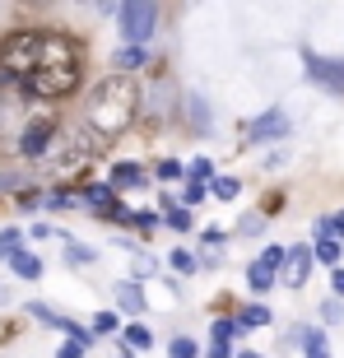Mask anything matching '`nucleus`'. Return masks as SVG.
<instances>
[{
  "label": "nucleus",
  "instance_id": "obj_26",
  "mask_svg": "<svg viewBox=\"0 0 344 358\" xmlns=\"http://www.w3.org/2000/svg\"><path fill=\"white\" fill-rule=\"evenodd\" d=\"M70 261H75V266H80V261H93V252H89V247H75V242H70Z\"/></svg>",
  "mask_w": 344,
  "mask_h": 358
},
{
  "label": "nucleus",
  "instance_id": "obj_11",
  "mask_svg": "<svg viewBox=\"0 0 344 358\" xmlns=\"http://www.w3.org/2000/svg\"><path fill=\"white\" fill-rule=\"evenodd\" d=\"M112 186H117V191H135V186H145V173H140L135 163H117V168H112Z\"/></svg>",
  "mask_w": 344,
  "mask_h": 358
},
{
  "label": "nucleus",
  "instance_id": "obj_24",
  "mask_svg": "<svg viewBox=\"0 0 344 358\" xmlns=\"http://www.w3.org/2000/svg\"><path fill=\"white\" fill-rule=\"evenodd\" d=\"M14 247H19V233H14V228H5V233H0V261H5V256H14Z\"/></svg>",
  "mask_w": 344,
  "mask_h": 358
},
{
  "label": "nucleus",
  "instance_id": "obj_9",
  "mask_svg": "<svg viewBox=\"0 0 344 358\" xmlns=\"http://www.w3.org/2000/svg\"><path fill=\"white\" fill-rule=\"evenodd\" d=\"M279 135H289V117H284L279 107H270L261 121H252V140H256V145H265V140H279Z\"/></svg>",
  "mask_w": 344,
  "mask_h": 358
},
{
  "label": "nucleus",
  "instance_id": "obj_35",
  "mask_svg": "<svg viewBox=\"0 0 344 358\" xmlns=\"http://www.w3.org/2000/svg\"><path fill=\"white\" fill-rule=\"evenodd\" d=\"M0 303H5V289H0Z\"/></svg>",
  "mask_w": 344,
  "mask_h": 358
},
{
  "label": "nucleus",
  "instance_id": "obj_2",
  "mask_svg": "<svg viewBox=\"0 0 344 358\" xmlns=\"http://www.w3.org/2000/svg\"><path fill=\"white\" fill-rule=\"evenodd\" d=\"M80 75H84L80 42L66 38V33H47L42 38V66L24 84V93H33V98H66V93L80 89Z\"/></svg>",
  "mask_w": 344,
  "mask_h": 358
},
{
  "label": "nucleus",
  "instance_id": "obj_28",
  "mask_svg": "<svg viewBox=\"0 0 344 358\" xmlns=\"http://www.w3.org/2000/svg\"><path fill=\"white\" fill-rule=\"evenodd\" d=\"M80 354H84V340H70V345L61 349V354H56V358H80Z\"/></svg>",
  "mask_w": 344,
  "mask_h": 358
},
{
  "label": "nucleus",
  "instance_id": "obj_14",
  "mask_svg": "<svg viewBox=\"0 0 344 358\" xmlns=\"http://www.w3.org/2000/svg\"><path fill=\"white\" fill-rule=\"evenodd\" d=\"M145 66V52L140 47H126V52H117V75H131V70Z\"/></svg>",
  "mask_w": 344,
  "mask_h": 358
},
{
  "label": "nucleus",
  "instance_id": "obj_4",
  "mask_svg": "<svg viewBox=\"0 0 344 358\" xmlns=\"http://www.w3.org/2000/svg\"><path fill=\"white\" fill-rule=\"evenodd\" d=\"M117 24H121V38L140 47L145 38H154V24H159V5H149V0H126L117 5Z\"/></svg>",
  "mask_w": 344,
  "mask_h": 358
},
{
  "label": "nucleus",
  "instance_id": "obj_31",
  "mask_svg": "<svg viewBox=\"0 0 344 358\" xmlns=\"http://www.w3.org/2000/svg\"><path fill=\"white\" fill-rule=\"evenodd\" d=\"M331 289H335V298H344V270H335V275H331Z\"/></svg>",
  "mask_w": 344,
  "mask_h": 358
},
{
  "label": "nucleus",
  "instance_id": "obj_6",
  "mask_svg": "<svg viewBox=\"0 0 344 358\" xmlns=\"http://www.w3.org/2000/svg\"><path fill=\"white\" fill-rule=\"evenodd\" d=\"M284 261H289V247H265V256H256L252 270H247V284H252L256 293L270 289V284L284 275Z\"/></svg>",
  "mask_w": 344,
  "mask_h": 358
},
{
  "label": "nucleus",
  "instance_id": "obj_21",
  "mask_svg": "<svg viewBox=\"0 0 344 358\" xmlns=\"http://www.w3.org/2000/svg\"><path fill=\"white\" fill-rule=\"evenodd\" d=\"M238 191H242V186H238V177H219V182H214V196H219V200H233Z\"/></svg>",
  "mask_w": 344,
  "mask_h": 358
},
{
  "label": "nucleus",
  "instance_id": "obj_25",
  "mask_svg": "<svg viewBox=\"0 0 344 358\" xmlns=\"http://www.w3.org/2000/svg\"><path fill=\"white\" fill-rule=\"evenodd\" d=\"M159 177H163V182H172V177H182V168H177L172 159H163V163H159Z\"/></svg>",
  "mask_w": 344,
  "mask_h": 358
},
{
  "label": "nucleus",
  "instance_id": "obj_17",
  "mask_svg": "<svg viewBox=\"0 0 344 358\" xmlns=\"http://www.w3.org/2000/svg\"><path fill=\"white\" fill-rule=\"evenodd\" d=\"M303 345H307V358H331V349H326V335H321V331H307Z\"/></svg>",
  "mask_w": 344,
  "mask_h": 358
},
{
  "label": "nucleus",
  "instance_id": "obj_15",
  "mask_svg": "<svg viewBox=\"0 0 344 358\" xmlns=\"http://www.w3.org/2000/svg\"><path fill=\"white\" fill-rule=\"evenodd\" d=\"M117 303L126 307V312H140V307H145V298H140V289H135V284H117Z\"/></svg>",
  "mask_w": 344,
  "mask_h": 358
},
{
  "label": "nucleus",
  "instance_id": "obj_29",
  "mask_svg": "<svg viewBox=\"0 0 344 358\" xmlns=\"http://www.w3.org/2000/svg\"><path fill=\"white\" fill-rule=\"evenodd\" d=\"M196 200H205V186L191 182V186H186V205H196Z\"/></svg>",
  "mask_w": 344,
  "mask_h": 358
},
{
  "label": "nucleus",
  "instance_id": "obj_16",
  "mask_svg": "<svg viewBox=\"0 0 344 358\" xmlns=\"http://www.w3.org/2000/svg\"><path fill=\"white\" fill-rule=\"evenodd\" d=\"M149 345H154L149 326H126V349H149Z\"/></svg>",
  "mask_w": 344,
  "mask_h": 358
},
{
  "label": "nucleus",
  "instance_id": "obj_34",
  "mask_svg": "<svg viewBox=\"0 0 344 358\" xmlns=\"http://www.w3.org/2000/svg\"><path fill=\"white\" fill-rule=\"evenodd\" d=\"M242 358H261V354H242Z\"/></svg>",
  "mask_w": 344,
  "mask_h": 358
},
{
  "label": "nucleus",
  "instance_id": "obj_32",
  "mask_svg": "<svg viewBox=\"0 0 344 358\" xmlns=\"http://www.w3.org/2000/svg\"><path fill=\"white\" fill-rule=\"evenodd\" d=\"M335 233L344 238V214H340V219H331V238H335Z\"/></svg>",
  "mask_w": 344,
  "mask_h": 358
},
{
  "label": "nucleus",
  "instance_id": "obj_3",
  "mask_svg": "<svg viewBox=\"0 0 344 358\" xmlns=\"http://www.w3.org/2000/svg\"><path fill=\"white\" fill-rule=\"evenodd\" d=\"M42 38H47V33H33V28L10 33V38L0 42V75H5V80H19V84L33 80L38 66H42Z\"/></svg>",
  "mask_w": 344,
  "mask_h": 358
},
{
  "label": "nucleus",
  "instance_id": "obj_19",
  "mask_svg": "<svg viewBox=\"0 0 344 358\" xmlns=\"http://www.w3.org/2000/svg\"><path fill=\"white\" fill-rule=\"evenodd\" d=\"M168 354H172V358H196V340H186V335H177V340L168 345Z\"/></svg>",
  "mask_w": 344,
  "mask_h": 358
},
{
  "label": "nucleus",
  "instance_id": "obj_20",
  "mask_svg": "<svg viewBox=\"0 0 344 358\" xmlns=\"http://www.w3.org/2000/svg\"><path fill=\"white\" fill-rule=\"evenodd\" d=\"M210 177H214V163L210 159H196V163H191V182H196V186H205Z\"/></svg>",
  "mask_w": 344,
  "mask_h": 358
},
{
  "label": "nucleus",
  "instance_id": "obj_10",
  "mask_svg": "<svg viewBox=\"0 0 344 358\" xmlns=\"http://www.w3.org/2000/svg\"><path fill=\"white\" fill-rule=\"evenodd\" d=\"M307 70H312L326 89L344 93V61H321V56H312V61H307Z\"/></svg>",
  "mask_w": 344,
  "mask_h": 358
},
{
  "label": "nucleus",
  "instance_id": "obj_1",
  "mask_svg": "<svg viewBox=\"0 0 344 358\" xmlns=\"http://www.w3.org/2000/svg\"><path fill=\"white\" fill-rule=\"evenodd\" d=\"M135 112H140V89H135L131 75H107L103 84H93L89 103H84L89 131L103 135V140H117L121 131H131Z\"/></svg>",
  "mask_w": 344,
  "mask_h": 358
},
{
  "label": "nucleus",
  "instance_id": "obj_5",
  "mask_svg": "<svg viewBox=\"0 0 344 358\" xmlns=\"http://www.w3.org/2000/svg\"><path fill=\"white\" fill-rule=\"evenodd\" d=\"M103 145H107L103 135H93V131H75V135L66 140V149H61V159H56V173L70 177L75 168H84L89 159H98V154H103Z\"/></svg>",
  "mask_w": 344,
  "mask_h": 358
},
{
  "label": "nucleus",
  "instance_id": "obj_22",
  "mask_svg": "<svg viewBox=\"0 0 344 358\" xmlns=\"http://www.w3.org/2000/svg\"><path fill=\"white\" fill-rule=\"evenodd\" d=\"M28 312H33V317H38V321H47V326H66V321L56 317L52 307H42V303H28Z\"/></svg>",
  "mask_w": 344,
  "mask_h": 358
},
{
  "label": "nucleus",
  "instance_id": "obj_13",
  "mask_svg": "<svg viewBox=\"0 0 344 358\" xmlns=\"http://www.w3.org/2000/svg\"><path fill=\"white\" fill-rule=\"evenodd\" d=\"M312 252H317V261H326V266H335V270H340V242H335L331 233H326V238H321L317 247H312Z\"/></svg>",
  "mask_w": 344,
  "mask_h": 358
},
{
  "label": "nucleus",
  "instance_id": "obj_12",
  "mask_svg": "<svg viewBox=\"0 0 344 358\" xmlns=\"http://www.w3.org/2000/svg\"><path fill=\"white\" fill-rule=\"evenodd\" d=\"M10 266H14V275H24V279H38L42 275V261H38V256H28V252H14Z\"/></svg>",
  "mask_w": 344,
  "mask_h": 358
},
{
  "label": "nucleus",
  "instance_id": "obj_18",
  "mask_svg": "<svg viewBox=\"0 0 344 358\" xmlns=\"http://www.w3.org/2000/svg\"><path fill=\"white\" fill-rule=\"evenodd\" d=\"M265 321H270V307H247L238 317V326H265Z\"/></svg>",
  "mask_w": 344,
  "mask_h": 358
},
{
  "label": "nucleus",
  "instance_id": "obj_8",
  "mask_svg": "<svg viewBox=\"0 0 344 358\" xmlns=\"http://www.w3.org/2000/svg\"><path fill=\"white\" fill-rule=\"evenodd\" d=\"M312 247H289V261H284V284H289V289H298V284H307V270H312Z\"/></svg>",
  "mask_w": 344,
  "mask_h": 358
},
{
  "label": "nucleus",
  "instance_id": "obj_23",
  "mask_svg": "<svg viewBox=\"0 0 344 358\" xmlns=\"http://www.w3.org/2000/svg\"><path fill=\"white\" fill-rule=\"evenodd\" d=\"M93 331H98V335L117 331V312H98V317H93Z\"/></svg>",
  "mask_w": 344,
  "mask_h": 358
},
{
  "label": "nucleus",
  "instance_id": "obj_33",
  "mask_svg": "<svg viewBox=\"0 0 344 358\" xmlns=\"http://www.w3.org/2000/svg\"><path fill=\"white\" fill-rule=\"evenodd\" d=\"M210 358H228V345H214V349H210Z\"/></svg>",
  "mask_w": 344,
  "mask_h": 358
},
{
  "label": "nucleus",
  "instance_id": "obj_30",
  "mask_svg": "<svg viewBox=\"0 0 344 358\" xmlns=\"http://www.w3.org/2000/svg\"><path fill=\"white\" fill-rule=\"evenodd\" d=\"M168 224H172V228H191V219H186L182 210H172V214H168Z\"/></svg>",
  "mask_w": 344,
  "mask_h": 358
},
{
  "label": "nucleus",
  "instance_id": "obj_7",
  "mask_svg": "<svg viewBox=\"0 0 344 358\" xmlns=\"http://www.w3.org/2000/svg\"><path fill=\"white\" fill-rule=\"evenodd\" d=\"M52 140H56V117H38V121H28V126H24L19 154H24V159H42V154L52 149Z\"/></svg>",
  "mask_w": 344,
  "mask_h": 358
},
{
  "label": "nucleus",
  "instance_id": "obj_27",
  "mask_svg": "<svg viewBox=\"0 0 344 358\" xmlns=\"http://www.w3.org/2000/svg\"><path fill=\"white\" fill-rule=\"evenodd\" d=\"M172 266L186 275V270H196V261H191V252H177V256H172Z\"/></svg>",
  "mask_w": 344,
  "mask_h": 358
}]
</instances>
